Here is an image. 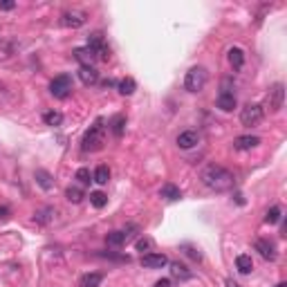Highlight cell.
<instances>
[{"mask_svg": "<svg viewBox=\"0 0 287 287\" xmlns=\"http://www.w3.org/2000/svg\"><path fill=\"white\" fill-rule=\"evenodd\" d=\"M200 180H202V184H204L206 188L218 191V193L229 191V188H234V184H236L234 173H231V170H226L224 166H218V164L204 166V168H202V173H200Z\"/></svg>", "mask_w": 287, "mask_h": 287, "instance_id": "6da1fadb", "label": "cell"}, {"mask_svg": "<svg viewBox=\"0 0 287 287\" xmlns=\"http://www.w3.org/2000/svg\"><path fill=\"white\" fill-rule=\"evenodd\" d=\"M104 142H106L104 119H96V122L90 126V130L83 135L81 148H83V152H94V150H101V148H104Z\"/></svg>", "mask_w": 287, "mask_h": 287, "instance_id": "7a4b0ae2", "label": "cell"}, {"mask_svg": "<svg viewBox=\"0 0 287 287\" xmlns=\"http://www.w3.org/2000/svg\"><path fill=\"white\" fill-rule=\"evenodd\" d=\"M206 81H209V72H206V68L193 66L191 70L186 72V76H184V88H186L188 92H193V94H198V92H202L206 88Z\"/></svg>", "mask_w": 287, "mask_h": 287, "instance_id": "3957f363", "label": "cell"}, {"mask_svg": "<svg viewBox=\"0 0 287 287\" xmlns=\"http://www.w3.org/2000/svg\"><path fill=\"white\" fill-rule=\"evenodd\" d=\"M262 117H265V110H262L260 104H247L242 110H240V124H242L244 128L260 126Z\"/></svg>", "mask_w": 287, "mask_h": 287, "instance_id": "277c9868", "label": "cell"}, {"mask_svg": "<svg viewBox=\"0 0 287 287\" xmlns=\"http://www.w3.org/2000/svg\"><path fill=\"white\" fill-rule=\"evenodd\" d=\"M50 92H52V96H56V99H68L72 92V76L70 74H58V76H54L52 81H50Z\"/></svg>", "mask_w": 287, "mask_h": 287, "instance_id": "5b68a950", "label": "cell"}, {"mask_svg": "<svg viewBox=\"0 0 287 287\" xmlns=\"http://www.w3.org/2000/svg\"><path fill=\"white\" fill-rule=\"evenodd\" d=\"M285 104V86L283 83H274L267 92V110L270 112H280Z\"/></svg>", "mask_w": 287, "mask_h": 287, "instance_id": "8992f818", "label": "cell"}, {"mask_svg": "<svg viewBox=\"0 0 287 287\" xmlns=\"http://www.w3.org/2000/svg\"><path fill=\"white\" fill-rule=\"evenodd\" d=\"M86 48H90L92 54H94L96 58H101V61H108V58H110V48L106 45L104 34H99V32H94V34L88 36V45H86Z\"/></svg>", "mask_w": 287, "mask_h": 287, "instance_id": "52a82bcc", "label": "cell"}, {"mask_svg": "<svg viewBox=\"0 0 287 287\" xmlns=\"http://www.w3.org/2000/svg\"><path fill=\"white\" fill-rule=\"evenodd\" d=\"M86 20H88L86 12H76V9H72V12H63L61 14V25L70 27V30H76V27L86 25Z\"/></svg>", "mask_w": 287, "mask_h": 287, "instance_id": "ba28073f", "label": "cell"}, {"mask_svg": "<svg viewBox=\"0 0 287 287\" xmlns=\"http://www.w3.org/2000/svg\"><path fill=\"white\" fill-rule=\"evenodd\" d=\"M142 265L148 267V270H162V267L168 265V258L164 256V254H146V256H142Z\"/></svg>", "mask_w": 287, "mask_h": 287, "instance_id": "9c48e42d", "label": "cell"}, {"mask_svg": "<svg viewBox=\"0 0 287 287\" xmlns=\"http://www.w3.org/2000/svg\"><path fill=\"white\" fill-rule=\"evenodd\" d=\"M254 247H256V252L260 254L265 260H276V244L272 242V240H265V238H258L256 242H254Z\"/></svg>", "mask_w": 287, "mask_h": 287, "instance_id": "30bf717a", "label": "cell"}, {"mask_svg": "<svg viewBox=\"0 0 287 287\" xmlns=\"http://www.w3.org/2000/svg\"><path fill=\"white\" fill-rule=\"evenodd\" d=\"M258 144H260V137L242 135V137H236V140H234V148H236V150H240V152H244V150H254Z\"/></svg>", "mask_w": 287, "mask_h": 287, "instance_id": "8fae6325", "label": "cell"}, {"mask_svg": "<svg viewBox=\"0 0 287 287\" xmlns=\"http://www.w3.org/2000/svg\"><path fill=\"white\" fill-rule=\"evenodd\" d=\"M198 144H200V135H198L196 130H184L178 135V146L182 148V150H188V148H196Z\"/></svg>", "mask_w": 287, "mask_h": 287, "instance_id": "7c38bea8", "label": "cell"}, {"mask_svg": "<svg viewBox=\"0 0 287 287\" xmlns=\"http://www.w3.org/2000/svg\"><path fill=\"white\" fill-rule=\"evenodd\" d=\"M78 78H81L86 86H96L99 83V70L94 66H81L78 68Z\"/></svg>", "mask_w": 287, "mask_h": 287, "instance_id": "4fadbf2b", "label": "cell"}, {"mask_svg": "<svg viewBox=\"0 0 287 287\" xmlns=\"http://www.w3.org/2000/svg\"><path fill=\"white\" fill-rule=\"evenodd\" d=\"M218 108L222 110V112H231V110L236 108V104H238V101H236V94L234 92H220V94H218Z\"/></svg>", "mask_w": 287, "mask_h": 287, "instance_id": "5bb4252c", "label": "cell"}, {"mask_svg": "<svg viewBox=\"0 0 287 287\" xmlns=\"http://www.w3.org/2000/svg\"><path fill=\"white\" fill-rule=\"evenodd\" d=\"M72 54H74V58H76V61L81 63V66H92V63L96 61V56L92 54L90 48H76Z\"/></svg>", "mask_w": 287, "mask_h": 287, "instance_id": "9a60e30c", "label": "cell"}, {"mask_svg": "<svg viewBox=\"0 0 287 287\" xmlns=\"http://www.w3.org/2000/svg\"><path fill=\"white\" fill-rule=\"evenodd\" d=\"M170 276L178 280H188L193 276V272L186 265H182V262H170Z\"/></svg>", "mask_w": 287, "mask_h": 287, "instance_id": "2e32d148", "label": "cell"}, {"mask_svg": "<svg viewBox=\"0 0 287 287\" xmlns=\"http://www.w3.org/2000/svg\"><path fill=\"white\" fill-rule=\"evenodd\" d=\"M101 283H104V274H99V272L83 274L81 278H78V287H99Z\"/></svg>", "mask_w": 287, "mask_h": 287, "instance_id": "e0dca14e", "label": "cell"}, {"mask_svg": "<svg viewBox=\"0 0 287 287\" xmlns=\"http://www.w3.org/2000/svg\"><path fill=\"white\" fill-rule=\"evenodd\" d=\"M236 270L240 272V274H252L254 270V260L249 254H240L238 258H236Z\"/></svg>", "mask_w": 287, "mask_h": 287, "instance_id": "ac0fdd59", "label": "cell"}, {"mask_svg": "<svg viewBox=\"0 0 287 287\" xmlns=\"http://www.w3.org/2000/svg\"><path fill=\"white\" fill-rule=\"evenodd\" d=\"M229 63H231V68L234 70H242V66H244V52L240 48H231L229 52Z\"/></svg>", "mask_w": 287, "mask_h": 287, "instance_id": "d6986e66", "label": "cell"}, {"mask_svg": "<svg viewBox=\"0 0 287 287\" xmlns=\"http://www.w3.org/2000/svg\"><path fill=\"white\" fill-rule=\"evenodd\" d=\"M106 242H108V247H122V244H126L128 242L126 231H110L106 236Z\"/></svg>", "mask_w": 287, "mask_h": 287, "instance_id": "ffe728a7", "label": "cell"}, {"mask_svg": "<svg viewBox=\"0 0 287 287\" xmlns=\"http://www.w3.org/2000/svg\"><path fill=\"white\" fill-rule=\"evenodd\" d=\"M43 122H45V126L58 128L63 124V112H58V110H48V112H43Z\"/></svg>", "mask_w": 287, "mask_h": 287, "instance_id": "44dd1931", "label": "cell"}, {"mask_svg": "<svg viewBox=\"0 0 287 287\" xmlns=\"http://www.w3.org/2000/svg\"><path fill=\"white\" fill-rule=\"evenodd\" d=\"M160 196L166 198V200H170V202H175V200L182 198V191H180V186H175V184H164L162 191H160Z\"/></svg>", "mask_w": 287, "mask_h": 287, "instance_id": "7402d4cb", "label": "cell"}, {"mask_svg": "<svg viewBox=\"0 0 287 287\" xmlns=\"http://www.w3.org/2000/svg\"><path fill=\"white\" fill-rule=\"evenodd\" d=\"M110 130L114 132V137H122L124 130H126V117H124V114H114V117L110 119Z\"/></svg>", "mask_w": 287, "mask_h": 287, "instance_id": "603a6c76", "label": "cell"}, {"mask_svg": "<svg viewBox=\"0 0 287 287\" xmlns=\"http://www.w3.org/2000/svg\"><path fill=\"white\" fill-rule=\"evenodd\" d=\"M92 182H96V184H108L110 182V168L106 164H101V166H96V170H94V175H92Z\"/></svg>", "mask_w": 287, "mask_h": 287, "instance_id": "cb8c5ba5", "label": "cell"}, {"mask_svg": "<svg viewBox=\"0 0 287 287\" xmlns=\"http://www.w3.org/2000/svg\"><path fill=\"white\" fill-rule=\"evenodd\" d=\"M117 90L122 92L124 96H130L132 92L137 90V83H135V78H130V76H126V78H122V81L117 83Z\"/></svg>", "mask_w": 287, "mask_h": 287, "instance_id": "d4e9b609", "label": "cell"}, {"mask_svg": "<svg viewBox=\"0 0 287 287\" xmlns=\"http://www.w3.org/2000/svg\"><path fill=\"white\" fill-rule=\"evenodd\" d=\"M36 182H38V186L45 188V191L54 188V180H52V175H50L48 170H36Z\"/></svg>", "mask_w": 287, "mask_h": 287, "instance_id": "484cf974", "label": "cell"}, {"mask_svg": "<svg viewBox=\"0 0 287 287\" xmlns=\"http://www.w3.org/2000/svg\"><path fill=\"white\" fill-rule=\"evenodd\" d=\"M66 198H68V202H72V204H78V202H83V191H81V186H68L66 188Z\"/></svg>", "mask_w": 287, "mask_h": 287, "instance_id": "4316f807", "label": "cell"}, {"mask_svg": "<svg viewBox=\"0 0 287 287\" xmlns=\"http://www.w3.org/2000/svg\"><path fill=\"white\" fill-rule=\"evenodd\" d=\"M90 202L94 209H104L106 204H108V196H106L104 191H92L90 193Z\"/></svg>", "mask_w": 287, "mask_h": 287, "instance_id": "83f0119b", "label": "cell"}, {"mask_svg": "<svg viewBox=\"0 0 287 287\" xmlns=\"http://www.w3.org/2000/svg\"><path fill=\"white\" fill-rule=\"evenodd\" d=\"M74 180H76L81 186H88V184L92 182V175H90V168H78L76 175H74Z\"/></svg>", "mask_w": 287, "mask_h": 287, "instance_id": "f1b7e54d", "label": "cell"}, {"mask_svg": "<svg viewBox=\"0 0 287 287\" xmlns=\"http://www.w3.org/2000/svg\"><path fill=\"white\" fill-rule=\"evenodd\" d=\"M280 216H283L280 206H272V209L267 211V216H265V222H267V224H276V222L280 220Z\"/></svg>", "mask_w": 287, "mask_h": 287, "instance_id": "f546056e", "label": "cell"}, {"mask_svg": "<svg viewBox=\"0 0 287 287\" xmlns=\"http://www.w3.org/2000/svg\"><path fill=\"white\" fill-rule=\"evenodd\" d=\"M52 216H54V209H43V211H38V214H36V222H50L52 220Z\"/></svg>", "mask_w": 287, "mask_h": 287, "instance_id": "4dcf8cb0", "label": "cell"}, {"mask_svg": "<svg viewBox=\"0 0 287 287\" xmlns=\"http://www.w3.org/2000/svg\"><path fill=\"white\" fill-rule=\"evenodd\" d=\"M150 247H152L150 238H140V240H137V249H140V252H148Z\"/></svg>", "mask_w": 287, "mask_h": 287, "instance_id": "1f68e13d", "label": "cell"}, {"mask_svg": "<svg viewBox=\"0 0 287 287\" xmlns=\"http://www.w3.org/2000/svg\"><path fill=\"white\" fill-rule=\"evenodd\" d=\"M14 7H16L14 0H0V9H2V12H12Z\"/></svg>", "mask_w": 287, "mask_h": 287, "instance_id": "d6a6232c", "label": "cell"}, {"mask_svg": "<svg viewBox=\"0 0 287 287\" xmlns=\"http://www.w3.org/2000/svg\"><path fill=\"white\" fill-rule=\"evenodd\" d=\"M186 254H188V256H191V258H196V260H200V254H198V252H196V249L186 247Z\"/></svg>", "mask_w": 287, "mask_h": 287, "instance_id": "836d02e7", "label": "cell"}, {"mask_svg": "<svg viewBox=\"0 0 287 287\" xmlns=\"http://www.w3.org/2000/svg\"><path fill=\"white\" fill-rule=\"evenodd\" d=\"M155 287H170V280L168 278H162V280H157Z\"/></svg>", "mask_w": 287, "mask_h": 287, "instance_id": "e575fe53", "label": "cell"}, {"mask_svg": "<svg viewBox=\"0 0 287 287\" xmlns=\"http://www.w3.org/2000/svg\"><path fill=\"white\" fill-rule=\"evenodd\" d=\"M0 218H9V209H7V206H0Z\"/></svg>", "mask_w": 287, "mask_h": 287, "instance_id": "d590c367", "label": "cell"}, {"mask_svg": "<svg viewBox=\"0 0 287 287\" xmlns=\"http://www.w3.org/2000/svg\"><path fill=\"white\" fill-rule=\"evenodd\" d=\"M224 285H226V287H240L238 283H236V280H231V278H229V280H226V283H224Z\"/></svg>", "mask_w": 287, "mask_h": 287, "instance_id": "8d00e7d4", "label": "cell"}, {"mask_svg": "<svg viewBox=\"0 0 287 287\" xmlns=\"http://www.w3.org/2000/svg\"><path fill=\"white\" fill-rule=\"evenodd\" d=\"M276 287H287V285H285V283H278V285H276Z\"/></svg>", "mask_w": 287, "mask_h": 287, "instance_id": "74e56055", "label": "cell"}]
</instances>
